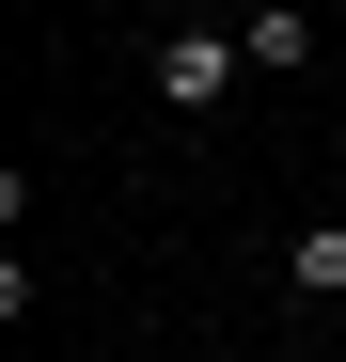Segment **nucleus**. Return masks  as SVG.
Listing matches in <instances>:
<instances>
[{"instance_id":"1","label":"nucleus","mask_w":346,"mask_h":362,"mask_svg":"<svg viewBox=\"0 0 346 362\" xmlns=\"http://www.w3.org/2000/svg\"><path fill=\"white\" fill-rule=\"evenodd\" d=\"M237 79H252V47H237V32H173V47H157V95H173V110H220Z\"/></svg>"},{"instance_id":"2","label":"nucleus","mask_w":346,"mask_h":362,"mask_svg":"<svg viewBox=\"0 0 346 362\" xmlns=\"http://www.w3.org/2000/svg\"><path fill=\"white\" fill-rule=\"evenodd\" d=\"M237 47H252V79H299V64H315V16H299V0H252Z\"/></svg>"},{"instance_id":"3","label":"nucleus","mask_w":346,"mask_h":362,"mask_svg":"<svg viewBox=\"0 0 346 362\" xmlns=\"http://www.w3.org/2000/svg\"><path fill=\"white\" fill-rule=\"evenodd\" d=\"M283 268H299V299H346V221H299V236H283Z\"/></svg>"}]
</instances>
